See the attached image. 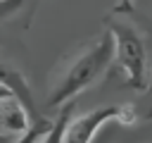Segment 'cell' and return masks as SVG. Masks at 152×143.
Listing matches in <instances>:
<instances>
[{"label":"cell","instance_id":"cell-1","mask_svg":"<svg viewBox=\"0 0 152 143\" xmlns=\"http://www.w3.org/2000/svg\"><path fill=\"white\" fill-rule=\"evenodd\" d=\"M114 60V38L109 31L97 33L88 43L78 45L74 52H69L52 79L48 107H64L66 102H74V98L90 88L112 64Z\"/></svg>","mask_w":152,"mask_h":143},{"label":"cell","instance_id":"cell-2","mask_svg":"<svg viewBox=\"0 0 152 143\" xmlns=\"http://www.w3.org/2000/svg\"><path fill=\"white\" fill-rule=\"evenodd\" d=\"M142 21L145 19H140L133 12V7H114L102 21L114 38V60L126 72V83L131 88H147L152 67L150 33L145 31Z\"/></svg>","mask_w":152,"mask_h":143},{"label":"cell","instance_id":"cell-3","mask_svg":"<svg viewBox=\"0 0 152 143\" xmlns=\"http://www.w3.org/2000/svg\"><path fill=\"white\" fill-rule=\"evenodd\" d=\"M140 119L138 110L133 105H104L95 107L90 112H83L74 117L64 131V143H93L95 133L107 124V122H119L124 126H133Z\"/></svg>","mask_w":152,"mask_h":143},{"label":"cell","instance_id":"cell-4","mask_svg":"<svg viewBox=\"0 0 152 143\" xmlns=\"http://www.w3.org/2000/svg\"><path fill=\"white\" fill-rule=\"evenodd\" d=\"M33 124H38V122L31 117V112L26 110V105L19 98L7 95L0 100V136L17 141L24 133H28Z\"/></svg>","mask_w":152,"mask_h":143},{"label":"cell","instance_id":"cell-5","mask_svg":"<svg viewBox=\"0 0 152 143\" xmlns=\"http://www.w3.org/2000/svg\"><path fill=\"white\" fill-rule=\"evenodd\" d=\"M0 86L7 88L14 98H19V100L26 105V110L31 112V117H33L36 122H43V117L38 114V107H36L31 86H28L24 72H21L17 64H12V62H7V60H0Z\"/></svg>","mask_w":152,"mask_h":143},{"label":"cell","instance_id":"cell-6","mask_svg":"<svg viewBox=\"0 0 152 143\" xmlns=\"http://www.w3.org/2000/svg\"><path fill=\"white\" fill-rule=\"evenodd\" d=\"M71 112H74V102H66L64 107H59V114L52 122L50 131L43 133L36 143H64V131H66V126L71 122Z\"/></svg>","mask_w":152,"mask_h":143},{"label":"cell","instance_id":"cell-7","mask_svg":"<svg viewBox=\"0 0 152 143\" xmlns=\"http://www.w3.org/2000/svg\"><path fill=\"white\" fill-rule=\"evenodd\" d=\"M50 126H52V122L43 119V122H38V124H33V126H31V131H28V133H24L21 138H17L14 143H36L43 133H48V131H50Z\"/></svg>","mask_w":152,"mask_h":143},{"label":"cell","instance_id":"cell-8","mask_svg":"<svg viewBox=\"0 0 152 143\" xmlns=\"http://www.w3.org/2000/svg\"><path fill=\"white\" fill-rule=\"evenodd\" d=\"M21 5H24V0H0V24L12 19L21 10Z\"/></svg>","mask_w":152,"mask_h":143},{"label":"cell","instance_id":"cell-9","mask_svg":"<svg viewBox=\"0 0 152 143\" xmlns=\"http://www.w3.org/2000/svg\"><path fill=\"white\" fill-rule=\"evenodd\" d=\"M116 7H121V10H128V7H133V0H119V5Z\"/></svg>","mask_w":152,"mask_h":143},{"label":"cell","instance_id":"cell-10","mask_svg":"<svg viewBox=\"0 0 152 143\" xmlns=\"http://www.w3.org/2000/svg\"><path fill=\"white\" fill-rule=\"evenodd\" d=\"M147 98H152V67H150V79H147Z\"/></svg>","mask_w":152,"mask_h":143},{"label":"cell","instance_id":"cell-11","mask_svg":"<svg viewBox=\"0 0 152 143\" xmlns=\"http://www.w3.org/2000/svg\"><path fill=\"white\" fill-rule=\"evenodd\" d=\"M7 95H12V93H10L7 88H2V86H0V100H2V98H7Z\"/></svg>","mask_w":152,"mask_h":143},{"label":"cell","instance_id":"cell-12","mask_svg":"<svg viewBox=\"0 0 152 143\" xmlns=\"http://www.w3.org/2000/svg\"><path fill=\"white\" fill-rule=\"evenodd\" d=\"M0 143H14V138H5V136H0Z\"/></svg>","mask_w":152,"mask_h":143}]
</instances>
